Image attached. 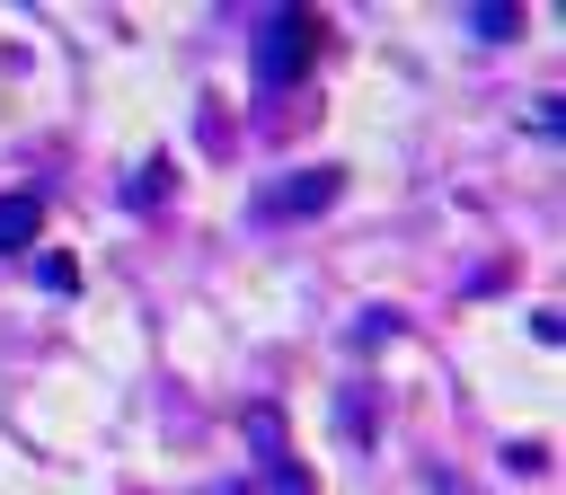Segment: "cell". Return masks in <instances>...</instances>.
Instances as JSON below:
<instances>
[{
  "instance_id": "obj_4",
  "label": "cell",
  "mask_w": 566,
  "mask_h": 495,
  "mask_svg": "<svg viewBox=\"0 0 566 495\" xmlns=\"http://www.w3.org/2000/svg\"><path fill=\"white\" fill-rule=\"evenodd\" d=\"M168 194H177V159L159 150V159H142V168H133V186H124V203H133V212H150V203H168Z\"/></svg>"
},
{
  "instance_id": "obj_5",
  "label": "cell",
  "mask_w": 566,
  "mask_h": 495,
  "mask_svg": "<svg viewBox=\"0 0 566 495\" xmlns=\"http://www.w3.org/2000/svg\"><path fill=\"white\" fill-rule=\"evenodd\" d=\"M469 35H522V9H504V0H478V9H469Z\"/></svg>"
},
{
  "instance_id": "obj_2",
  "label": "cell",
  "mask_w": 566,
  "mask_h": 495,
  "mask_svg": "<svg viewBox=\"0 0 566 495\" xmlns=\"http://www.w3.org/2000/svg\"><path fill=\"white\" fill-rule=\"evenodd\" d=\"M336 194H345V168H283V177L256 186V221H310Z\"/></svg>"
},
{
  "instance_id": "obj_1",
  "label": "cell",
  "mask_w": 566,
  "mask_h": 495,
  "mask_svg": "<svg viewBox=\"0 0 566 495\" xmlns=\"http://www.w3.org/2000/svg\"><path fill=\"white\" fill-rule=\"evenodd\" d=\"M318 9H274V18H256V88H292L310 62H318Z\"/></svg>"
},
{
  "instance_id": "obj_6",
  "label": "cell",
  "mask_w": 566,
  "mask_h": 495,
  "mask_svg": "<svg viewBox=\"0 0 566 495\" xmlns=\"http://www.w3.org/2000/svg\"><path fill=\"white\" fill-rule=\"evenodd\" d=\"M35 283H44V292H80V265H71V256H35Z\"/></svg>"
},
{
  "instance_id": "obj_7",
  "label": "cell",
  "mask_w": 566,
  "mask_h": 495,
  "mask_svg": "<svg viewBox=\"0 0 566 495\" xmlns=\"http://www.w3.org/2000/svg\"><path fill=\"white\" fill-rule=\"evenodd\" d=\"M504 468H513V477H539V468H548V442H504Z\"/></svg>"
},
{
  "instance_id": "obj_3",
  "label": "cell",
  "mask_w": 566,
  "mask_h": 495,
  "mask_svg": "<svg viewBox=\"0 0 566 495\" xmlns=\"http://www.w3.org/2000/svg\"><path fill=\"white\" fill-rule=\"evenodd\" d=\"M35 239H44V194L9 186V194H0V256H27Z\"/></svg>"
},
{
  "instance_id": "obj_8",
  "label": "cell",
  "mask_w": 566,
  "mask_h": 495,
  "mask_svg": "<svg viewBox=\"0 0 566 495\" xmlns=\"http://www.w3.org/2000/svg\"><path fill=\"white\" fill-rule=\"evenodd\" d=\"M380 336H398V309H363L354 318V345H380Z\"/></svg>"
}]
</instances>
